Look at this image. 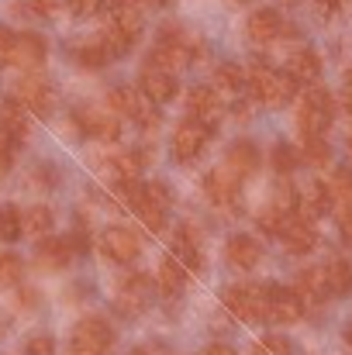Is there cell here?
<instances>
[{
	"label": "cell",
	"instance_id": "obj_51",
	"mask_svg": "<svg viewBox=\"0 0 352 355\" xmlns=\"http://www.w3.org/2000/svg\"><path fill=\"white\" fill-rule=\"evenodd\" d=\"M346 342H349V345H352V324H349V328H346Z\"/></svg>",
	"mask_w": 352,
	"mask_h": 355
},
{
	"label": "cell",
	"instance_id": "obj_52",
	"mask_svg": "<svg viewBox=\"0 0 352 355\" xmlns=\"http://www.w3.org/2000/svg\"><path fill=\"white\" fill-rule=\"evenodd\" d=\"M346 148H349V159H352V135H349V141H346Z\"/></svg>",
	"mask_w": 352,
	"mask_h": 355
},
{
	"label": "cell",
	"instance_id": "obj_47",
	"mask_svg": "<svg viewBox=\"0 0 352 355\" xmlns=\"http://www.w3.org/2000/svg\"><path fill=\"white\" fill-rule=\"evenodd\" d=\"M346 111L352 114V73H346Z\"/></svg>",
	"mask_w": 352,
	"mask_h": 355
},
{
	"label": "cell",
	"instance_id": "obj_12",
	"mask_svg": "<svg viewBox=\"0 0 352 355\" xmlns=\"http://www.w3.org/2000/svg\"><path fill=\"white\" fill-rule=\"evenodd\" d=\"M280 241H283V248H287L290 255H308V252L318 245V232L311 228L308 218L290 214V218L283 221V228H280Z\"/></svg>",
	"mask_w": 352,
	"mask_h": 355
},
{
	"label": "cell",
	"instance_id": "obj_42",
	"mask_svg": "<svg viewBox=\"0 0 352 355\" xmlns=\"http://www.w3.org/2000/svg\"><path fill=\"white\" fill-rule=\"evenodd\" d=\"M28 355H56V342L49 338V335H35L31 342H28Z\"/></svg>",
	"mask_w": 352,
	"mask_h": 355
},
{
	"label": "cell",
	"instance_id": "obj_46",
	"mask_svg": "<svg viewBox=\"0 0 352 355\" xmlns=\"http://www.w3.org/2000/svg\"><path fill=\"white\" fill-rule=\"evenodd\" d=\"M201 355H238L235 349H228V345H208Z\"/></svg>",
	"mask_w": 352,
	"mask_h": 355
},
{
	"label": "cell",
	"instance_id": "obj_5",
	"mask_svg": "<svg viewBox=\"0 0 352 355\" xmlns=\"http://www.w3.org/2000/svg\"><path fill=\"white\" fill-rule=\"evenodd\" d=\"M208 141H211V128L204 121L183 118L176 124V131H173L169 152H173L176 162H194V159H201V152L208 148Z\"/></svg>",
	"mask_w": 352,
	"mask_h": 355
},
{
	"label": "cell",
	"instance_id": "obj_40",
	"mask_svg": "<svg viewBox=\"0 0 352 355\" xmlns=\"http://www.w3.org/2000/svg\"><path fill=\"white\" fill-rule=\"evenodd\" d=\"M14 42H17V31L0 28V66H10L14 62Z\"/></svg>",
	"mask_w": 352,
	"mask_h": 355
},
{
	"label": "cell",
	"instance_id": "obj_10",
	"mask_svg": "<svg viewBox=\"0 0 352 355\" xmlns=\"http://www.w3.org/2000/svg\"><path fill=\"white\" fill-rule=\"evenodd\" d=\"M14 101H17L24 111H31V114H49L52 104H56L52 87H49L42 76H21L17 87H14Z\"/></svg>",
	"mask_w": 352,
	"mask_h": 355
},
{
	"label": "cell",
	"instance_id": "obj_32",
	"mask_svg": "<svg viewBox=\"0 0 352 355\" xmlns=\"http://www.w3.org/2000/svg\"><path fill=\"white\" fill-rule=\"evenodd\" d=\"M73 59L80 62V66H87V69H101V66H108V59H111V52L101 45V38L97 42H83V45H76L73 49Z\"/></svg>",
	"mask_w": 352,
	"mask_h": 355
},
{
	"label": "cell",
	"instance_id": "obj_25",
	"mask_svg": "<svg viewBox=\"0 0 352 355\" xmlns=\"http://www.w3.org/2000/svg\"><path fill=\"white\" fill-rule=\"evenodd\" d=\"M45 62V42L38 35H17L14 42V62L10 66H21V69H38Z\"/></svg>",
	"mask_w": 352,
	"mask_h": 355
},
{
	"label": "cell",
	"instance_id": "obj_16",
	"mask_svg": "<svg viewBox=\"0 0 352 355\" xmlns=\"http://www.w3.org/2000/svg\"><path fill=\"white\" fill-rule=\"evenodd\" d=\"M297 200H301V204H297V207H301L297 214L311 221V218H318V214H328V211H332V187H328L325 180H311V183L297 193Z\"/></svg>",
	"mask_w": 352,
	"mask_h": 355
},
{
	"label": "cell",
	"instance_id": "obj_44",
	"mask_svg": "<svg viewBox=\"0 0 352 355\" xmlns=\"http://www.w3.org/2000/svg\"><path fill=\"white\" fill-rule=\"evenodd\" d=\"M28 3H31V10L42 14V17H52V14L59 10V0H28Z\"/></svg>",
	"mask_w": 352,
	"mask_h": 355
},
{
	"label": "cell",
	"instance_id": "obj_34",
	"mask_svg": "<svg viewBox=\"0 0 352 355\" xmlns=\"http://www.w3.org/2000/svg\"><path fill=\"white\" fill-rule=\"evenodd\" d=\"M301 162H308V166H315V169L328 166V162H332L328 141H325V138H304V145H301Z\"/></svg>",
	"mask_w": 352,
	"mask_h": 355
},
{
	"label": "cell",
	"instance_id": "obj_50",
	"mask_svg": "<svg viewBox=\"0 0 352 355\" xmlns=\"http://www.w3.org/2000/svg\"><path fill=\"white\" fill-rule=\"evenodd\" d=\"M128 355H149V349H131Z\"/></svg>",
	"mask_w": 352,
	"mask_h": 355
},
{
	"label": "cell",
	"instance_id": "obj_2",
	"mask_svg": "<svg viewBox=\"0 0 352 355\" xmlns=\"http://www.w3.org/2000/svg\"><path fill=\"white\" fill-rule=\"evenodd\" d=\"M332 114H335L332 94L311 83V87L301 94V107H297L294 124H297V131H301L304 138H325V131L332 128Z\"/></svg>",
	"mask_w": 352,
	"mask_h": 355
},
{
	"label": "cell",
	"instance_id": "obj_11",
	"mask_svg": "<svg viewBox=\"0 0 352 355\" xmlns=\"http://www.w3.org/2000/svg\"><path fill=\"white\" fill-rule=\"evenodd\" d=\"M101 252L111 262H135L142 255V238L135 235L131 228H108L101 235Z\"/></svg>",
	"mask_w": 352,
	"mask_h": 355
},
{
	"label": "cell",
	"instance_id": "obj_45",
	"mask_svg": "<svg viewBox=\"0 0 352 355\" xmlns=\"http://www.w3.org/2000/svg\"><path fill=\"white\" fill-rule=\"evenodd\" d=\"M232 114H235V121H249L252 118V104H249V101H235Z\"/></svg>",
	"mask_w": 352,
	"mask_h": 355
},
{
	"label": "cell",
	"instance_id": "obj_6",
	"mask_svg": "<svg viewBox=\"0 0 352 355\" xmlns=\"http://www.w3.org/2000/svg\"><path fill=\"white\" fill-rule=\"evenodd\" d=\"M194 62V49H190V42L187 38H180V35H166V38H159L156 45H152V52H149V69H159V73H180V69H187Z\"/></svg>",
	"mask_w": 352,
	"mask_h": 355
},
{
	"label": "cell",
	"instance_id": "obj_38",
	"mask_svg": "<svg viewBox=\"0 0 352 355\" xmlns=\"http://www.w3.org/2000/svg\"><path fill=\"white\" fill-rule=\"evenodd\" d=\"M297 159H301V155H297L290 145H276V148H273V166H276L280 176H290V173L297 169Z\"/></svg>",
	"mask_w": 352,
	"mask_h": 355
},
{
	"label": "cell",
	"instance_id": "obj_19",
	"mask_svg": "<svg viewBox=\"0 0 352 355\" xmlns=\"http://www.w3.org/2000/svg\"><path fill=\"white\" fill-rule=\"evenodd\" d=\"M187 107H190V118L204 121L211 128L218 121V114H221V97H218L215 87H194L187 94Z\"/></svg>",
	"mask_w": 352,
	"mask_h": 355
},
{
	"label": "cell",
	"instance_id": "obj_20",
	"mask_svg": "<svg viewBox=\"0 0 352 355\" xmlns=\"http://www.w3.org/2000/svg\"><path fill=\"white\" fill-rule=\"evenodd\" d=\"M225 169H232L238 180H245L249 173L259 169V148H255L252 141H245V138L232 141L228 152H225Z\"/></svg>",
	"mask_w": 352,
	"mask_h": 355
},
{
	"label": "cell",
	"instance_id": "obj_8",
	"mask_svg": "<svg viewBox=\"0 0 352 355\" xmlns=\"http://www.w3.org/2000/svg\"><path fill=\"white\" fill-rule=\"evenodd\" d=\"M304 314V300L294 293V286H266V321L294 324Z\"/></svg>",
	"mask_w": 352,
	"mask_h": 355
},
{
	"label": "cell",
	"instance_id": "obj_4",
	"mask_svg": "<svg viewBox=\"0 0 352 355\" xmlns=\"http://www.w3.org/2000/svg\"><path fill=\"white\" fill-rule=\"evenodd\" d=\"M225 307L232 311L238 321H266V286L259 283H235L225 290Z\"/></svg>",
	"mask_w": 352,
	"mask_h": 355
},
{
	"label": "cell",
	"instance_id": "obj_9",
	"mask_svg": "<svg viewBox=\"0 0 352 355\" xmlns=\"http://www.w3.org/2000/svg\"><path fill=\"white\" fill-rule=\"evenodd\" d=\"M238 190H242V180L235 176L232 169H211L208 176H204V193H208V200L215 204V207H221V211H235V204H238Z\"/></svg>",
	"mask_w": 352,
	"mask_h": 355
},
{
	"label": "cell",
	"instance_id": "obj_41",
	"mask_svg": "<svg viewBox=\"0 0 352 355\" xmlns=\"http://www.w3.org/2000/svg\"><path fill=\"white\" fill-rule=\"evenodd\" d=\"M14 148H17V141H14V138H7V135L0 131V180H3V176H7V169H10Z\"/></svg>",
	"mask_w": 352,
	"mask_h": 355
},
{
	"label": "cell",
	"instance_id": "obj_15",
	"mask_svg": "<svg viewBox=\"0 0 352 355\" xmlns=\"http://www.w3.org/2000/svg\"><path fill=\"white\" fill-rule=\"evenodd\" d=\"M108 104H111V111L121 114V118H138L145 128H152V114H149V107H145V101H142V90L115 87L111 97H108Z\"/></svg>",
	"mask_w": 352,
	"mask_h": 355
},
{
	"label": "cell",
	"instance_id": "obj_36",
	"mask_svg": "<svg viewBox=\"0 0 352 355\" xmlns=\"http://www.w3.org/2000/svg\"><path fill=\"white\" fill-rule=\"evenodd\" d=\"M17 235H21V211L7 204V207H0V238L14 241Z\"/></svg>",
	"mask_w": 352,
	"mask_h": 355
},
{
	"label": "cell",
	"instance_id": "obj_18",
	"mask_svg": "<svg viewBox=\"0 0 352 355\" xmlns=\"http://www.w3.org/2000/svg\"><path fill=\"white\" fill-rule=\"evenodd\" d=\"M280 35H283V17H280V10L262 7V10H255V14L249 17V38H252L255 45H273Z\"/></svg>",
	"mask_w": 352,
	"mask_h": 355
},
{
	"label": "cell",
	"instance_id": "obj_48",
	"mask_svg": "<svg viewBox=\"0 0 352 355\" xmlns=\"http://www.w3.org/2000/svg\"><path fill=\"white\" fill-rule=\"evenodd\" d=\"M342 238L352 245V221H346V225H342Z\"/></svg>",
	"mask_w": 352,
	"mask_h": 355
},
{
	"label": "cell",
	"instance_id": "obj_30",
	"mask_svg": "<svg viewBox=\"0 0 352 355\" xmlns=\"http://www.w3.org/2000/svg\"><path fill=\"white\" fill-rule=\"evenodd\" d=\"M52 225H56V214L45 207V204H35V207H28L24 214H21V232L24 235H49L52 232Z\"/></svg>",
	"mask_w": 352,
	"mask_h": 355
},
{
	"label": "cell",
	"instance_id": "obj_33",
	"mask_svg": "<svg viewBox=\"0 0 352 355\" xmlns=\"http://www.w3.org/2000/svg\"><path fill=\"white\" fill-rule=\"evenodd\" d=\"M215 83H218L221 90H228V94H238V90L249 83V73H245L242 66H235V62H221V66L215 69Z\"/></svg>",
	"mask_w": 352,
	"mask_h": 355
},
{
	"label": "cell",
	"instance_id": "obj_24",
	"mask_svg": "<svg viewBox=\"0 0 352 355\" xmlns=\"http://www.w3.org/2000/svg\"><path fill=\"white\" fill-rule=\"evenodd\" d=\"M0 131L14 141H24L28 131H31V121H28V111L17 104V101H3L0 104Z\"/></svg>",
	"mask_w": 352,
	"mask_h": 355
},
{
	"label": "cell",
	"instance_id": "obj_29",
	"mask_svg": "<svg viewBox=\"0 0 352 355\" xmlns=\"http://www.w3.org/2000/svg\"><path fill=\"white\" fill-rule=\"evenodd\" d=\"M290 76H294V83H297V80H304V83H315V80L321 76V59H318L311 49H301V52H294V55H290Z\"/></svg>",
	"mask_w": 352,
	"mask_h": 355
},
{
	"label": "cell",
	"instance_id": "obj_49",
	"mask_svg": "<svg viewBox=\"0 0 352 355\" xmlns=\"http://www.w3.org/2000/svg\"><path fill=\"white\" fill-rule=\"evenodd\" d=\"M111 7H135V0H108Z\"/></svg>",
	"mask_w": 352,
	"mask_h": 355
},
{
	"label": "cell",
	"instance_id": "obj_37",
	"mask_svg": "<svg viewBox=\"0 0 352 355\" xmlns=\"http://www.w3.org/2000/svg\"><path fill=\"white\" fill-rule=\"evenodd\" d=\"M252 355H294V349H290V342L283 335H266V338L255 342Z\"/></svg>",
	"mask_w": 352,
	"mask_h": 355
},
{
	"label": "cell",
	"instance_id": "obj_14",
	"mask_svg": "<svg viewBox=\"0 0 352 355\" xmlns=\"http://www.w3.org/2000/svg\"><path fill=\"white\" fill-rule=\"evenodd\" d=\"M294 293H297L304 304H325V300L332 297L325 266H308V269H301V272H297V283H294Z\"/></svg>",
	"mask_w": 352,
	"mask_h": 355
},
{
	"label": "cell",
	"instance_id": "obj_35",
	"mask_svg": "<svg viewBox=\"0 0 352 355\" xmlns=\"http://www.w3.org/2000/svg\"><path fill=\"white\" fill-rule=\"evenodd\" d=\"M24 276V262L14 252H0V286H17Z\"/></svg>",
	"mask_w": 352,
	"mask_h": 355
},
{
	"label": "cell",
	"instance_id": "obj_17",
	"mask_svg": "<svg viewBox=\"0 0 352 355\" xmlns=\"http://www.w3.org/2000/svg\"><path fill=\"white\" fill-rule=\"evenodd\" d=\"M225 255H228V262H232L235 269L249 272V269H255L262 262V245L252 235H232L228 245H225Z\"/></svg>",
	"mask_w": 352,
	"mask_h": 355
},
{
	"label": "cell",
	"instance_id": "obj_23",
	"mask_svg": "<svg viewBox=\"0 0 352 355\" xmlns=\"http://www.w3.org/2000/svg\"><path fill=\"white\" fill-rule=\"evenodd\" d=\"M80 128L90 135V138H97V141H117L121 138V121L115 114H97V111H83L80 114Z\"/></svg>",
	"mask_w": 352,
	"mask_h": 355
},
{
	"label": "cell",
	"instance_id": "obj_31",
	"mask_svg": "<svg viewBox=\"0 0 352 355\" xmlns=\"http://www.w3.org/2000/svg\"><path fill=\"white\" fill-rule=\"evenodd\" d=\"M111 24L135 45V38L142 35V24H145V21H142V10H138V7H115V21H111Z\"/></svg>",
	"mask_w": 352,
	"mask_h": 355
},
{
	"label": "cell",
	"instance_id": "obj_22",
	"mask_svg": "<svg viewBox=\"0 0 352 355\" xmlns=\"http://www.w3.org/2000/svg\"><path fill=\"white\" fill-rule=\"evenodd\" d=\"M173 259L183 266V269H190V272H197L201 266H204V259H201V245H197V232L190 228V225H183L176 238H173Z\"/></svg>",
	"mask_w": 352,
	"mask_h": 355
},
{
	"label": "cell",
	"instance_id": "obj_28",
	"mask_svg": "<svg viewBox=\"0 0 352 355\" xmlns=\"http://www.w3.org/2000/svg\"><path fill=\"white\" fill-rule=\"evenodd\" d=\"M325 276H328V290H332V297H346L352 293V262L349 259H332L328 266H325Z\"/></svg>",
	"mask_w": 352,
	"mask_h": 355
},
{
	"label": "cell",
	"instance_id": "obj_26",
	"mask_svg": "<svg viewBox=\"0 0 352 355\" xmlns=\"http://www.w3.org/2000/svg\"><path fill=\"white\" fill-rule=\"evenodd\" d=\"M332 211L339 214V221H352V169H335L332 176Z\"/></svg>",
	"mask_w": 352,
	"mask_h": 355
},
{
	"label": "cell",
	"instance_id": "obj_3",
	"mask_svg": "<svg viewBox=\"0 0 352 355\" xmlns=\"http://www.w3.org/2000/svg\"><path fill=\"white\" fill-rule=\"evenodd\" d=\"M115 345V328L104 318H83L73 328L69 355H108Z\"/></svg>",
	"mask_w": 352,
	"mask_h": 355
},
{
	"label": "cell",
	"instance_id": "obj_27",
	"mask_svg": "<svg viewBox=\"0 0 352 355\" xmlns=\"http://www.w3.org/2000/svg\"><path fill=\"white\" fill-rule=\"evenodd\" d=\"M183 283H187V269H183L173 255H166V259L159 262V272H156V286H159V293L176 297V293L183 290Z\"/></svg>",
	"mask_w": 352,
	"mask_h": 355
},
{
	"label": "cell",
	"instance_id": "obj_39",
	"mask_svg": "<svg viewBox=\"0 0 352 355\" xmlns=\"http://www.w3.org/2000/svg\"><path fill=\"white\" fill-rule=\"evenodd\" d=\"M142 193H145V200H152V204H156V207H162V211L173 204V193H169V187H166V183H145V187H142Z\"/></svg>",
	"mask_w": 352,
	"mask_h": 355
},
{
	"label": "cell",
	"instance_id": "obj_1",
	"mask_svg": "<svg viewBox=\"0 0 352 355\" xmlns=\"http://www.w3.org/2000/svg\"><path fill=\"white\" fill-rule=\"evenodd\" d=\"M245 73H249V94H252V101L262 104V107H269V111L287 107L294 101V94H297V83H294L290 73L269 69L262 62H252Z\"/></svg>",
	"mask_w": 352,
	"mask_h": 355
},
{
	"label": "cell",
	"instance_id": "obj_7",
	"mask_svg": "<svg viewBox=\"0 0 352 355\" xmlns=\"http://www.w3.org/2000/svg\"><path fill=\"white\" fill-rule=\"evenodd\" d=\"M152 290H156V283L145 276V272H131V276H124L121 279V286H117V311L121 314H142L145 307H149V300H152Z\"/></svg>",
	"mask_w": 352,
	"mask_h": 355
},
{
	"label": "cell",
	"instance_id": "obj_13",
	"mask_svg": "<svg viewBox=\"0 0 352 355\" xmlns=\"http://www.w3.org/2000/svg\"><path fill=\"white\" fill-rule=\"evenodd\" d=\"M73 255H76L73 238H42L38 252H35V262L42 269H49V272H59V269H66L73 262Z\"/></svg>",
	"mask_w": 352,
	"mask_h": 355
},
{
	"label": "cell",
	"instance_id": "obj_43",
	"mask_svg": "<svg viewBox=\"0 0 352 355\" xmlns=\"http://www.w3.org/2000/svg\"><path fill=\"white\" fill-rule=\"evenodd\" d=\"M69 7H73L76 17H90V14L101 10V0H69Z\"/></svg>",
	"mask_w": 352,
	"mask_h": 355
},
{
	"label": "cell",
	"instance_id": "obj_21",
	"mask_svg": "<svg viewBox=\"0 0 352 355\" xmlns=\"http://www.w3.org/2000/svg\"><path fill=\"white\" fill-rule=\"evenodd\" d=\"M138 90L142 97H149L152 104H169L176 97V80L169 73H159V69H145L142 80H138Z\"/></svg>",
	"mask_w": 352,
	"mask_h": 355
}]
</instances>
